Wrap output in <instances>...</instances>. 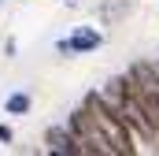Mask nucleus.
Here are the masks:
<instances>
[{
	"instance_id": "obj_7",
	"label": "nucleus",
	"mask_w": 159,
	"mask_h": 156,
	"mask_svg": "<svg viewBox=\"0 0 159 156\" xmlns=\"http://www.w3.org/2000/svg\"><path fill=\"white\" fill-rule=\"evenodd\" d=\"M30 104H34V100H30V93H11V97L4 100V112H7V115H26V112H30Z\"/></svg>"
},
{
	"instance_id": "obj_4",
	"label": "nucleus",
	"mask_w": 159,
	"mask_h": 156,
	"mask_svg": "<svg viewBox=\"0 0 159 156\" xmlns=\"http://www.w3.org/2000/svg\"><path fill=\"white\" fill-rule=\"evenodd\" d=\"M67 130H70V138L78 141L81 156H111V145L104 141V134H100V130H96V123L89 119L85 104L70 112V119H67Z\"/></svg>"
},
{
	"instance_id": "obj_1",
	"label": "nucleus",
	"mask_w": 159,
	"mask_h": 156,
	"mask_svg": "<svg viewBox=\"0 0 159 156\" xmlns=\"http://www.w3.org/2000/svg\"><path fill=\"white\" fill-rule=\"evenodd\" d=\"M85 112H89V119L96 123V130L104 134V141L111 145V156H133L137 153V145H133V134H129V126L122 123V115L100 97V93H89L85 100Z\"/></svg>"
},
{
	"instance_id": "obj_6",
	"label": "nucleus",
	"mask_w": 159,
	"mask_h": 156,
	"mask_svg": "<svg viewBox=\"0 0 159 156\" xmlns=\"http://www.w3.org/2000/svg\"><path fill=\"white\" fill-rule=\"evenodd\" d=\"M44 145H48V153H56V156H81L78 141L70 138L67 126H52V130L44 134Z\"/></svg>"
},
{
	"instance_id": "obj_3",
	"label": "nucleus",
	"mask_w": 159,
	"mask_h": 156,
	"mask_svg": "<svg viewBox=\"0 0 159 156\" xmlns=\"http://www.w3.org/2000/svg\"><path fill=\"white\" fill-rule=\"evenodd\" d=\"M126 78H129V89H133L141 112H144V119H148L152 134L159 138V71L152 67V63H133Z\"/></svg>"
},
{
	"instance_id": "obj_5",
	"label": "nucleus",
	"mask_w": 159,
	"mask_h": 156,
	"mask_svg": "<svg viewBox=\"0 0 159 156\" xmlns=\"http://www.w3.org/2000/svg\"><path fill=\"white\" fill-rule=\"evenodd\" d=\"M100 45H104V37H100L93 26H78L70 37H63L56 48H59L63 56H78V52H93V48H100Z\"/></svg>"
},
{
	"instance_id": "obj_8",
	"label": "nucleus",
	"mask_w": 159,
	"mask_h": 156,
	"mask_svg": "<svg viewBox=\"0 0 159 156\" xmlns=\"http://www.w3.org/2000/svg\"><path fill=\"white\" fill-rule=\"evenodd\" d=\"M0 141H4V145L11 141V126H7V123H0Z\"/></svg>"
},
{
	"instance_id": "obj_2",
	"label": "nucleus",
	"mask_w": 159,
	"mask_h": 156,
	"mask_svg": "<svg viewBox=\"0 0 159 156\" xmlns=\"http://www.w3.org/2000/svg\"><path fill=\"white\" fill-rule=\"evenodd\" d=\"M115 112L122 115V123L129 126V130H137L141 138H156L152 134V126H148V119H144V112H141V104H137V97H133V89H129V78H111L107 85H104V93H100Z\"/></svg>"
}]
</instances>
